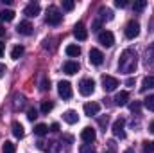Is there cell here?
Masks as SVG:
<instances>
[{
    "mask_svg": "<svg viewBox=\"0 0 154 153\" xmlns=\"http://www.w3.org/2000/svg\"><path fill=\"white\" fill-rule=\"evenodd\" d=\"M36 117H38V112H36L34 108H31V110L27 112V119H29V121H36Z\"/></svg>",
    "mask_w": 154,
    "mask_h": 153,
    "instance_id": "cell-33",
    "label": "cell"
},
{
    "mask_svg": "<svg viewBox=\"0 0 154 153\" xmlns=\"http://www.w3.org/2000/svg\"><path fill=\"white\" fill-rule=\"evenodd\" d=\"M2 150H4V153H14L16 151V146H14L11 141H5L4 146H2Z\"/></svg>",
    "mask_w": 154,
    "mask_h": 153,
    "instance_id": "cell-27",
    "label": "cell"
},
{
    "mask_svg": "<svg viewBox=\"0 0 154 153\" xmlns=\"http://www.w3.org/2000/svg\"><path fill=\"white\" fill-rule=\"evenodd\" d=\"M100 25H102V22H100V20H95V22H93V25H91V31H99V29H100Z\"/></svg>",
    "mask_w": 154,
    "mask_h": 153,
    "instance_id": "cell-37",
    "label": "cell"
},
{
    "mask_svg": "<svg viewBox=\"0 0 154 153\" xmlns=\"http://www.w3.org/2000/svg\"><path fill=\"white\" fill-rule=\"evenodd\" d=\"M124 126H125V121L120 117L113 122V135L115 137H120V139H125V132H124Z\"/></svg>",
    "mask_w": 154,
    "mask_h": 153,
    "instance_id": "cell-10",
    "label": "cell"
},
{
    "mask_svg": "<svg viewBox=\"0 0 154 153\" xmlns=\"http://www.w3.org/2000/svg\"><path fill=\"white\" fill-rule=\"evenodd\" d=\"M100 15H102V18H106V20H113V11L108 9V7H102V9H100Z\"/></svg>",
    "mask_w": 154,
    "mask_h": 153,
    "instance_id": "cell-29",
    "label": "cell"
},
{
    "mask_svg": "<svg viewBox=\"0 0 154 153\" xmlns=\"http://www.w3.org/2000/svg\"><path fill=\"white\" fill-rule=\"evenodd\" d=\"M63 119H65V122H68V124H75L77 121H79V115H77V112H74V110H66V112L63 114Z\"/></svg>",
    "mask_w": 154,
    "mask_h": 153,
    "instance_id": "cell-18",
    "label": "cell"
},
{
    "mask_svg": "<svg viewBox=\"0 0 154 153\" xmlns=\"http://www.w3.org/2000/svg\"><path fill=\"white\" fill-rule=\"evenodd\" d=\"M50 130H52V132H59V124H57V122H54V124L50 126Z\"/></svg>",
    "mask_w": 154,
    "mask_h": 153,
    "instance_id": "cell-41",
    "label": "cell"
},
{
    "mask_svg": "<svg viewBox=\"0 0 154 153\" xmlns=\"http://www.w3.org/2000/svg\"><path fill=\"white\" fill-rule=\"evenodd\" d=\"M149 130H151V132H152V133H154V121H152V122H151V126H149Z\"/></svg>",
    "mask_w": 154,
    "mask_h": 153,
    "instance_id": "cell-46",
    "label": "cell"
},
{
    "mask_svg": "<svg viewBox=\"0 0 154 153\" xmlns=\"http://www.w3.org/2000/svg\"><path fill=\"white\" fill-rule=\"evenodd\" d=\"M154 88V76H147L143 77V81H142V86H140V90L142 92H147V90H151Z\"/></svg>",
    "mask_w": 154,
    "mask_h": 153,
    "instance_id": "cell-20",
    "label": "cell"
},
{
    "mask_svg": "<svg viewBox=\"0 0 154 153\" xmlns=\"http://www.w3.org/2000/svg\"><path fill=\"white\" fill-rule=\"evenodd\" d=\"M47 132H48V126H47V124H43V122H39V124H36V126H34V133H36L38 137L45 135Z\"/></svg>",
    "mask_w": 154,
    "mask_h": 153,
    "instance_id": "cell-23",
    "label": "cell"
},
{
    "mask_svg": "<svg viewBox=\"0 0 154 153\" xmlns=\"http://www.w3.org/2000/svg\"><path fill=\"white\" fill-rule=\"evenodd\" d=\"M138 67V54L134 49H125L122 54H120V60H118V70L124 72V74H131L134 72Z\"/></svg>",
    "mask_w": 154,
    "mask_h": 153,
    "instance_id": "cell-1",
    "label": "cell"
},
{
    "mask_svg": "<svg viewBox=\"0 0 154 153\" xmlns=\"http://www.w3.org/2000/svg\"><path fill=\"white\" fill-rule=\"evenodd\" d=\"M124 33H125V38L134 40L138 34H140V24H138L136 20H131V22H127V25H125Z\"/></svg>",
    "mask_w": 154,
    "mask_h": 153,
    "instance_id": "cell-4",
    "label": "cell"
},
{
    "mask_svg": "<svg viewBox=\"0 0 154 153\" xmlns=\"http://www.w3.org/2000/svg\"><path fill=\"white\" fill-rule=\"evenodd\" d=\"M4 74H5V65L0 63V77H4Z\"/></svg>",
    "mask_w": 154,
    "mask_h": 153,
    "instance_id": "cell-40",
    "label": "cell"
},
{
    "mask_svg": "<svg viewBox=\"0 0 154 153\" xmlns=\"http://www.w3.org/2000/svg\"><path fill=\"white\" fill-rule=\"evenodd\" d=\"M39 11H41V7H39L38 2H31V4H27V5H25L23 15H25V16H29V18H36V16L39 15Z\"/></svg>",
    "mask_w": 154,
    "mask_h": 153,
    "instance_id": "cell-8",
    "label": "cell"
},
{
    "mask_svg": "<svg viewBox=\"0 0 154 153\" xmlns=\"http://www.w3.org/2000/svg\"><path fill=\"white\" fill-rule=\"evenodd\" d=\"M90 63H91V65H97V67L102 65V63H104V54H102L99 49H91V50H90Z\"/></svg>",
    "mask_w": 154,
    "mask_h": 153,
    "instance_id": "cell-11",
    "label": "cell"
},
{
    "mask_svg": "<svg viewBox=\"0 0 154 153\" xmlns=\"http://www.w3.org/2000/svg\"><path fill=\"white\" fill-rule=\"evenodd\" d=\"M74 36H75L79 41H84V40L88 38V29L84 27L82 22H77L75 24V27H74Z\"/></svg>",
    "mask_w": 154,
    "mask_h": 153,
    "instance_id": "cell-9",
    "label": "cell"
},
{
    "mask_svg": "<svg viewBox=\"0 0 154 153\" xmlns=\"http://www.w3.org/2000/svg\"><path fill=\"white\" fill-rule=\"evenodd\" d=\"M45 150H47L48 153H57V151H59V144H57L56 141H50V142H48V146H47Z\"/></svg>",
    "mask_w": 154,
    "mask_h": 153,
    "instance_id": "cell-28",
    "label": "cell"
},
{
    "mask_svg": "<svg viewBox=\"0 0 154 153\" xmlns=\"http://www.w3.org/2000/svg\"><path fill=\"white\" fill-rule=\"evenodd\" d=\"M140 106H142V105H140V101H134V103H131V105H129L131 112H136V114L140 112Z\"/></svg>",
    "mask_w": 154,
    "mask_h": 153,
    "instance_id": "cell-32",
    "label": "cell"
},
{
    "mask_svg": "<svg viewBox=\"0 0 154 153\" xmlns=\"http://www.w3.org/2000/svg\"><path fill=\"white\" fill-rule=\"evenodd\" d=\"M120 83H118V79L113 76H102V88L106 90V92H113L116 90V86H118Z\"/></svg>",
    "mask_w": 154,
    "mask_h": 153,
    "instance_id": "cell-7",
    "label": "cell"
},
{
    "mask_svg": "<svg viewBox=\"0 0 154 153\" xmlns=\"http://www.w3.org/2000/svg\"><path fill=\"white\" fill-rule=\"evenodd\" d=\"M2 36H5V29H4V27L0 25V38H2Z\"/></svg>",
    "mask_w": 154,
    "mask_h": 153,
    "instance_id": "cell-44",
    "label": "cell"
},
{
    "mask_svg": "<svg viewBox=\"0 0 154 153\" xmlns=\"http://www.w3.org/2000/svg\"><path fill=\"white\" fill-rule=\"evenodd\" d=\"M93 90H95V81H93V79H90V77L81 79V83H79V94H81V96L88 97V96L93 94Z\"/></svg>",
    "mask_w": 154,
    "mask_h": 153,
    "instance_id": "cell-3",
    "label": "cell"
},
{
    "mask_svg": "<svg viewBox=\"0 0 154 153\" xmlns=\"http://www.w3.org/2000/svg\"><path fill=\"white\" fill-rule=\"evenodd\" d=\"M143 150L147 153H152L154 151V142H143Z\"/></svg>",
    "mask_w": 154,
    "mask_h": 153,
    "instance_id": "cell-34",
    "label": "cell"
},
{
    "mask_svg": "<svg viewBox=\"0 0 154 153\" xmlns=\"http://www.w3.org/2000/svg\"><path fill=\"white\" fill-rule=\"evenodd\" d=\"M125 85H127V86H133V85H134V79H133V77H129V79L125 81Z\"/></svg>",
    "mask_w": 154,
    "mask_h": 153,
    "instance_id": "cell-42",
    "label": "cell"
},
{
    "mask_svg": "<svg viewBox=\"0 0 154 153\" xmlns=\"http://www.w3.org/2000/svg\"><path fill=\"white\" fill-rule=\"evenodd\" d=\"M66 56H70V58H77L79 54H81V47L75 45V43H70V45H66Z\"/></svg>",
    "mask_w": 154,
    "mask_h": 153,
    "instance_id": "cell-19",
    "label": "cell"
},
{
    "mask_svg": "<svg viewBox=\"0 0 154 153\" xmlns=\"http://www.w3.org/2000/svg\"><path fill=\"white\" fill-rule=\"evenodd\" d=\"M63 9L65 11H74V7H75V2H72V0H63Z\"/></svg>",
    "mask_w": 154,
    "mask_h": 153,
    "instance_id": "cell-30",
    "label": "cell"
},
{
    "mask_svg": "<svg viewBox=\"0 0 154 153\" xmlns=\"http://www.w3.org/2000/svg\"><path fill=\"white\" fill-rule=\"evenodd\" d=\"M63 72L65 74H68V76H74L79 72V63L74 61V60H68V61H65V65H63Z\"/></svg>",
    "mask_w": 154,
    "mask_h": 153,
    "instance_id": "cell-13",
    "label": "cell"
},
{
    "mask_svg": "<svg viewBox=\"0 0 154 153\" xmlns=\"http://www.w3.org/2000/svg\"><path fill=\"white\" fill-rule=\"evenodd\" d=\"M57 92L63 99H70L72 97V85L68 81H59L57 83Z\"/></svg>",
    "mask_w": 154,
    "mask_h": 153,
    "instance_id": "cell-6",
    "label": "cell"
},
{
    "mask_svg": "<svg viewBox=\"0 0 154 153\" xmlns=\"http://www.w3.org/2000/svg\"><path fill=\"white\" fill-rule=\"evenodd\" d=\"M115 5L122 9V7H125V5H127V0H116V2H115Z\"/></svg>",
    "mask_w": 154,
    "mask_h": 153,
    "instance_id": "cell-38",
    "label": "cell"
},
{
    "mask_svg": "<svg viewBox=\"0 0 154 153\" xmlns=\"http://www.w3.org/2000/svg\"><path fill=\"white\" fill-rule=\"evenodd\" d=\"M145 7H147V2H145V0H136V2L133 4V9H134L136 13H142Z\"/></svg>",
    "mask_w": 154,
    "mask_h": 153,
    "instance_id": "cell-25",
    "label": "cell"
},
{
    "mask_svg": "<svg viewBox=\"0 0 154 153\" xmlns=\"http://www.w3.org/2000/svg\"><path fill=\"white\" fill-rule=\"evenodd\" d=\"M99 112H100V105L99 103H86L84 105V114L88 115V117H93Z\"/></svg>",
    "mask_w": 154,
    "mask_h": 153,
    "instance_id": "cell-15",
    "label": "cell"
},
{
    "mask_svg": "<svg viewBox=\"0 0 154 153\" xmlns=\"http://www.w3.org/2000/svg\"><path fill=\"white\" fill-rule=\"evenodd\" d=\"M106 153H113V151H106Z\"/></svg>",
    "mask_w": 154,
    "mask_h": 153,
    "instance_id": "cell-47",
    "label": "cell"
},
{
    "mask_svg": "<svg viewBox=\"0 0 154 153\" xmlns=\"http://www.w3.org/2000/svg\"><path fill=\"white\" fill-rule=\"evenodd\" d=\"M4 47H5V43H2V41H0V58L4 56Z\"/></svg>",
    "mask_w": 154,
    "mask_h": 153,
    "instance_id": "cell-43",
    "label": "cell"
},
{
    "mask_svg": "<svg viewBox=\"0 0 154 153\" xmlns=\"http://www.w3.org/2000/svg\"><path fill=\"white\" fill-rule=\"evenodd\" d=\"M79 153H95V150H93L91 144H82V146L79 148Z\"/></svg>",
    "mask_w": 154,
    "mask_h": 153,
    "instance_id": "cell-31",
    "label": "cell"
},
{
    "mask_svg": "<svg viewBox=\"0 0 154 153\" xmlns=\"http://www.w3.org/2000/svg\"><path fill=\"white\" fill-rule=\"evenodd\" d=\"M61 20H63V15H61V11H59L56 5H50V7L47 9L45 22H47L48 25H59V24H61Z\"/></svg>",
    "mask_w": 154,
    "mask_h": 153,
    "instance_id": "cell-2",
    "label": "cell"
},
{
    "mask_svg": "<svg viewBox=\"0 0 154 153\" xmlns=\"http://www.w3.org/2000/svg\"><path fill=\"white\" fill-rule=\"evenodd\" d=\"M11 130H13V135L16 137V139H23V135H25V132H23V126L18 122V121H14L13 124H11Z\"/></svg>",
    "mask_w": 154,
    "mask_h": 153,
    "instance_id": "cell-17",
    "label": "cell"
},
{
    "mask_svg": "<svg viewBox=\"0 0 154 153\" xmlns=\"http://www.w3.org/2000/svg\"><path fill=\"white\" fill-rule=\"evenodd\" d=\"M124 153H134V150H133V148H127V150H125Z\"/></svg>",
    "mask_w": 154,
    "mask_h": 153,
    "instance_id": "cell-45",
    "label": "cell"
},
{
    "mask_svg": "<svg viewBox=\"0 0 154 153\" xmlns=\"http://www.w3.org/2000/svg\"><path fill=\"white\" fill-rule=\"evenodd\" d=\"M52 108H54V103L52 101H41V114H48V112H52Z\"/></svg>",
    "mask_w": 154,
    "mask_h": 153,
    "instance_id": "cell-22",
    "label": "cell"
},
{
    "mask_svg": "<svg viewBox=\"0 0 154 153\" xmlns=\"http://www.w3.org/2000/svg\"><path fill=\"white\" fill-rule=\"evenodd\" d=\"M99 124H100L102 128H106V126H108V115H102V117H99Z\"/></svg>",
    "mask_w": 154,
    "mask_h": 153,
    "instance_id": "cell-36",
    "label": "cell"
},
{
    "mask_svg": "<svg viewBox=\"0 0 154 153\" xmlns=\"http://www.w3.org/2000/svg\"><path fill=\"white\" fill-rule=\"evenodd\" d=\"M99 43H100L102 47H113V43H115L113 33H111V31H102V33H99Z\"/></svg>",
    "mask_w": 154,
    "mask_h": 153,
    "instance_id": "cell-5",
    "label": "cell"
},
{
    "mask_svg": "<svg viewBox=\"0 0 154 153\" xmlns=\"http://www.w3.org/2000/svg\"><path fill=\"white\" fill-rule=\"evenodd\" d=\"M48 88H50V81L47 77H43L41 79V90H48Z\"/></svg>",
    "mask_w": 154,
    "mask_h": 153,
    "instance_id": "cell-35",
    "label": "cell"
},
{
    "mask_svg": "<svg viewBox=\"0 0 154 153\" xmlns=\"http://www.w3.org/2000/svg\"><path fill=\"white\" fill-rule=\"evenodd\" d=\"M143 106H145L147 110H151V112H154V94H151V96H147V97L143 99Z\"/></svg>",
    "mask_w": 154,
    "mask_h": 153,
    "instance_id": "cell-24",
    "label": "cell"
},
{
    "mask_svg": "<svg viewBox=\"0 0 154 153\" xmlns=\"http://www.w3.org/2000/svg\"><path fill=\"white\" fill-rule=\"evenodd\" d=\"M81 139L86 142V144H91L95 139H97V133H95V130L93 128H90V126H86L82 132H81Z\"/></svg>",
    "mask_w": 154,
    "mask_h": 153,
    "instance_id": "cell-12",
    "label": "cell"
},
{
    "mask_svg": "<svg viewBox=\"0 0 154 153\" xmlns=\"http://www.w3.org/2000/svg\"><path fill=\"white\" fill-rule=\"evenodd\" d=\"M127 101H129V92H125V90L118 92V94L115 96V105L116 106H125Z\"/></svg>",
    "mask_w": 154,
    "mask_h": 153,
    "instance_id": "cell-16",
    "label": "cell"
},
{
    "mask_svg": "<svg viewBox=\"0 0 154 153\" xmlns=\"http://www.w3.org/2000/svg\"><path fill=\"white\" fill-rule=\"evenodd\" d=\"M14 18V11H11V9H4V11H0V20H4V22H11Z\"/></svg>",
    "mask_w": 154,
    "mask_h": 153,
    "instance_id": "cell-21",
    "label": "cell"
},
{
    "mask_svg": "<svg viewBox=\"0 0 154 153\" xmlns=\"http://www.w3.org/2000/svg\"><path fill=\"white\" fill-rule=\"evenodd\" d=\"M108 146H109V151H113V153H115V150H116L115 141H109V142H108Z\"/></svg>",
    "mask_w": 154,
    "mask_h": 153,
    "instance_id": "cell-39",
    "label": "cell"
},
{
    "mask_svg": "<svg viewBox=\"0 0 154 153\" xmlns=\"http://www.w3.org/2000/svg\"><path fill=\"white\" fill-rule=\"evenodd\" d=\"M32 29H34V27H32V25H31V22H27V20H25V22H20V24H18V27H16V31H18L20 34H23V36L32 34Z\"/></svg>",
    "mask_w": 154,
    "mask_h": 153,
    "instance_id": "cell-14",
    "label": "cell"
},
{
    "mask_svg": "<svg viewBox=\"0 0 154 153\" xmlns=\"http://www.w3.org/2000/svg\"><path fill=\"white\" fill-rule=\"evenodd\" d=\"M22 54H23V47H22V45L13 47V50H11V58H13V60H18Z\"/></svg>",
    "mask_w": 154,
    "mask_h": 153,
    "instance_id": "cell-26",
    "label": "cell"
}]
</instances>
